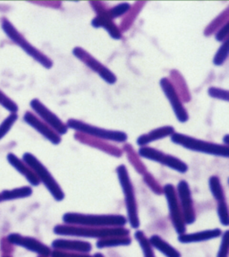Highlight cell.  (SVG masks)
Listing matches in <instances>:
<instances>
[{"instance_id":"cell-14","label":"cell","mask_w":229,"mask_h":257,"mask_svg":"<svg viewBox=\"0 0 229 257\" xmlns=\"http://www.w3.org/2000/svg\"><path fill=\"white\" fill-rule=\"evenodd\" d=\"M175 191H176V195L179 201L180 207L183 213L184 223H193L195 221V211H194L192 193H191L189 184L184 180L180 181Z\"/></svg>"},{"instance_id":"cell-3","label":"cell","mask_w":229,"mask_h":257,"mask_svg":"<svg viewBox=\"0 0 229 257\" xmlns=\"http://www.w3.org/2000/svg\"><path fill=\"white\" fill-rule=\"evenodd\" d=\"M1 28L6 35L15 44L19 46L26 54L30 56L31 58H34L36 62L39 63L41 66L46 69L52 68L53 67L52 59H50L47 55L44 54L41 50H38L37 48H35L34 45H32L8 18L4 17L1 19Z\"/></svg>"},{"instance_id":"cell-8","label":"cell","mask_w":229,"mask_h":257,"mask_svg":"<svg viewBox=\"0 0 229 257\" xmlns=\"http://www.w3.org/2000/svg\"><path fill=\"white\" fill-rule=\"evenodd\" d=\"M138 154L140 157L160 163L161 165L168 167L182 174L188 171L187 164L185 162L181 161L178 158L172 156L170 154H165L161 151L155 149L152 147H149V146L140 147V149L138 151Z\"/></svg>"},{"instance_id":"cell-37","label":"cell","mask_w":229,"mask_h":257,"mask_svg":"<svg viewBox=\"0 0 229 257\" xmlns=\"http://www.w3.org/2000/svg\"><path fill=\"white\" fill-rule=\"evenodd\" d=\"M51 257H93L86 254V253H71V252H65V251H59L54 250L51 252Z\"/></svg>"},{"instance_id":"cell-18","label":"cell","mask_w":229,"mask_h":257,"mask_svg":"<svg viewBox=\"0 0 229 257\" xmlns=\"http://www.w3.org/2000/svg\"><path fill=\"white\" fill-rule=\"evenodd\" d=\"M175 128L172 125H164L158 128L153 129L149 133L143 134L142 136L138 137L136 140V144L140 147L148 146L153 142L158 141L164 139L166 137H171L175 133Z\"/></svg>"},{"instance_id":"cell-43","label":"cell","mask_w":229,"mask_h":257,"mask_svg":"<svg viewBox=\"0 0 229 257\" xmlns=\"http://www.w3.org/2000/svg\"><path fill=\"white\" fill-rule=\"evenodd\" d=\"M39 257H46V256H39Z\"/></svg>"},{"instance_id":"cell-34","label":"cell","mask_w":229,"mask_h":257,"mask_svg":"<svg viewBox=\"0 0 229 257\" xmlns=\"http://www.w3.org/2000/svg\"><path fill=\"white\" fill-rule=\"evenodd\" d=\"M217 214H218V217H219L221 224H222L223 226H228V207H227L226 201L217 203Z\"/></svg>"},{"instance_id":"cell-24","label":"cell","mask_w":229,"mask_h":257,"mask_svg":"<svg viewBox=\"0 0 229 257\" xmlns=\"http://www.w3.org/2000/svg\"><path fill=\"white\" fill-rule=\"evenodd\" d=\"M33 188L31 187H22L14 188V189H7L2 191L1 197L2 201H14V200L24 199L30 197L33 195Z\"/></svg>"},{"instance_id":"cell-42","label":"cell","mask_w":229,"mask_h":257,"mask_svg":"<svg viewBox=\"0 0 229 257\" xmlns=\"http://www.w3.org/2000/svg\"><path fill=\"white\" fill-rule=\"evenodd\" d=\"M2 257H12V256H10V255H3V256Z\"/></svg>"},{"instance_id":"cell-20","label":"cell","mask_w":229,"mask_h":257,"mask_svg":"<svg viewBox=\"0 0 229 257\" xmlns=\"http://www.w3.org/2000/svg\"><path fill=\"white\" fill-rule=\"evenodd\" d=\"M222 235V231L218 228L203 230L200 232L191 233V234H182L178 236V240L183 244L189 243H198L210 240L213 238H217Z\"/></svg>"},{"instance_id":"cell-29","label":"cell","mask_w":229,"mask_h":257,"mask_svg":"<svg viewBox=\"0 0 229 257\" xmlns=\"http://www.w3.org/2000/svg\"><path fill=\"white\" fill-rule=\"evenodd\" d=\"M134 236H135L136 240L139 242V245H140L141 248H142V253H143L144 257H156L154 251H153V247H152V245H150L149 238L146 237L144 233L138 230V231L135 232Z\"/></svg>"},{"instance_id":"cell-19","label":"cell","mask_w":229,"mask_h":257,"mask_svg":"<svg viewBox=\"0 0 229 257\" xmlns=\"http://www.w3.org/2000/svg\"><path fill=\"white\" fill-rule=\"evenodd\" d=\"M7 158H8V162H9V164L20 174L23 175L32 186L38 187L40 185L41 182L39 181L37 176L23 160L19 159L16 154H12V153L8 154Z\"/></svg>"},{"instance_id":"cell-7","label":"cell","mask_w":229,"mask_h":257,"mask_svg":"<svg viewBox=\"0 0 229 257\" xmlns=\"http://www.w3.org/2000/svg\"><path fill=\"white\" fill-rule=\"evenodd\" d=\"M117 174L120 183L121 188L125 196V206L130 225L132 226V228H138L140 226V220L138 215L137 201L133 183L131 181L126 167L125 165L117 167Z\"/></svg>"},{"instance_id":"cell-21","label":"cell","mask_w":229,"mask_h":257,"mask_svg":"<svg viewBox=\"0 0 229 257\" xmlns=\"http://www.w3.org/2000/svg\"><path fill=\"white\" fill-rule=\"evenodd\" d=\"M92 25L94 28H103L109 33V36L114 40H120L122 33L117 25L109 17L104 15H97L92 20Z\"/></svg>"},{"instance_id":"cell-16","label":"cell","mask_w":229,"mask_h":257,"mask_svg":"<svg viewBox=\"0 0 229 257\" xmlns=\"http://www.w3.org/2000/svg\"><path fill=\"white\" fill-rule=\"evenodd\" d=\"M75 140H77L80 143H83V144H85L87 146L98 148V149L105 152L106 154H110V155L116 156V157H120L122 154H123V152L119 148H117V147L112 146V145H109L107 143V141H103V140L97 139L94 137H89V136H86L84 134L75 133Z\"/></svg>"},{"instance_id":"cell-13","label":"cell","mask_w":229,"mask_h":257,"mask_svg":"<svg viewBox=\"0 0 229 257\" xmlns=\"http://www.w3.org/2000/svg\"><path fill=\"white\" fill-rule=\"evenodd\" d=\"M7 241L11 245L21 246L33 253H37L40 256L50 257L52 252L48 245H44L41 241L32 236H23L18 233L9 234Z\"/></svg>"},{"instance_id":"cell-36","label":"cell","mask_w":229,"mask_h":257,"mask_svg":"<svg viewBox=\"0 0 229 257\" xmlns=\"http://www.w3.org/2000/svg\"><path fill=\"white\" fill-rule=\"evenodd\" d=\"M144 180H145V182L147 183L149 187L151 188V190L154 191L155 194H158V195L162 194V187L159 186V184L155 180L154 178L151 175L149 174V173H145L144 174Z\"/></svg>"},{"instance_id":"cell-15","label":"cell","mask_w":229,"mask_h":257,"mask_svg":"<svg viewBox=\"0 0 229 257\" xmlns=\"http://www.w3.org/2000/svg\"><path fill=\"white\" fill-rule=\"evenodd\" d=\"M24 121L26 124H29L38 133L41 134L42 137L46 138L48 141L50 142L54 146H59L62 142V137L59 134L56 133L53 129L49 126L46 123H44L42 119H40L34 113L31 111H26L24 115Z\"/></svg>"},{"instance_id":"cell-9","label":"cell","mask_w":229,"mask_h":257,"mask_svg":"<svg viewBox=\"0 0 229 257\" xmlns=\"http://www.w3.org/2000/svg\"><path fill=\"white\" fill-rule=\"evenodd\" d=\"M73 54L75 58L79 59L80 61L84 63V65L89 67L92 72L96 73L97 75L106 83H109L110 85L117 83V75L82 47H75L73 50Z\"/></svg>"},{"instance_id":"cell-6","label":"cell","mask_w":229,"mask_h":257,"mask_svg":"<svg viewBox=\"0 0 229 257\" xmlns=\"http://www.w3.org/2000/svg\"><path fill=\"white\" fill-rule=\"evenodd\" d=\"M24 162L33 170L35 175L37 176L38 179L40 182H42L48 191L50 192V195L54 197L56 201H62L65 198V193L62 188L59 186L58 181L55 179L54 177L50 173V170L44 166L42 162L38 160L34 154L30 153H25L23 155Z\"/></svg>"},{"instance_id":"cell-2","label":"cell","mask_w":229,"mask_h":257,"mask_svg":"<svg viewBox=\"0 0 229 257\" xmlns=\"http://www.w3.org/2000/svg\"><path fill=\"white\" fill-rule=\"evenodd\" d=\"M170 139L173 144H175L176 146H182L184 149L189 150L192 152L208 154V155L217 156V157H229V147L224 145H218L211 142L200 140L187 135L176 133V132L171 136Z\"/></svg>"},{"instance_id":"cell-41","label":"cell","mask_w":229,"mask_h":257,"mask_svg":"<svg viewBox=\"0 0 229 257\" xmlns=\"http://www.w3.org/2000/svg\"><path fill=\"white\" fill-rule=\"evenodd\" d=\"M1 202H3V201H2V197H1V194H0V203H1Z\"/></svg>"},{"instance_id":"cell-26","label":"cell","mask_w":229,"mask_h":257,"mask_svg":"<svg viewBox=\"0 0 229 257\" xmlns=\"http://www.w3.org/2000/svg\"><path fill=\"white\" fill-rule=\"evenodd\" d=\"M209 189L212 194L214 199L217 201V203L225 201V193L223 187L221 186L220 180L217 176H212L208 180Z\"/></svg>"},{"instance_id":"cell-39","label":"cell","mask_w":229,"mask_h":257,"mask_svg":"<svg viewBox=\"0 0 229 257\" xmlns=\"http://www.w3.org/2000/svg\"><path fill=\"white\" fill-rule=\"evenodd\" d=\"M228 138H229L228 135H225V137H224V138H223V142H224V143H225V145H224V146H228V145H229Z\"/></svg>"},{"instance_id":"cell-23","label":"cell","mask_w":229,"mask_h":257,"mask_svg":"<svg viewBox=\"0 0 229 257\" xmlns=\"http://www.w3.org/2000/svg\"><path fill=\"white\" fill-rule=\"evenodd\" d=\"M150 245L152 247L158 249L159 252L165 254L167 257H181V253L172 245H169L167 241L164 240L158 235H153L150 238H149Z\"/></svg>"},{"instance_id":"cell-27","label":"cell","mask_w":229,"mask_h":257,"mask_svg":"<svg viewBox=\"0 0 229 257\" xmlns=\"http://www.w3.org/2000/svg\"><path fill=\"white\" fill-rule=\"evenodd\" d=\"M228 8L225 9V11L223 13H221L220 15L214 19L208 26H207V28L205 29L204 34L206 36H209L210 34H212L215 31L221 28L223 25L226 24L228 22V14H229Z\"/></svg>"},{"instance_id":"cell-25","label":"cell","mask_w":229,"mask_h":257,"mask_svg":"<svg viewBox=\"0 0 229 257\" xmlns=\"http://www.w3.org/2000/svg\"><path fill=\"white\" fill-rule=\"evenodd\" d=\"M131 238L129 236H113L101 238L97 242L98 248H104V247H113V246H120V245H128L131 244Z\"/></svg>"},{"instance_id":"cell-5","label":"cell","mask_w":229,"mask_h":257,"mask_svg":"<svg viewBox=\"0 0 229 257\" xmlns=\"http://www.w3.org/2000/svg\"><path fill=\"white\" fill-rule=\"evenodd\" d=\"M66 124L68 129H73L76 131V133L84 134L89 137H94L103 141L125 143L128 139L127 134L123 131L99 127L75 118H69Z\"/></svg>"},{"instance_id":"cell-10","label":"cell","mask_w":229,"mask_h":257,"mask_svg":"<svg viewBox=\"0 0 229 257\" xmlns=\"http://www.w3.org/2000/svg\"><path fill=\"white\" fill-rule=\"evenodd\" d=\"M30 106L36 116L53 129L56 133L59 134L60 137L67 135L68 132L67 124L64 123L58 115L51 111L41 100L34 99L31 100Z\"/></svg>"},{"instance_id":"cell-28","label":"cell","mask_w":229,"mask_h":257,"mask_svg":"<svg viewBox=\"0 0 229 257\" xmlns=\"http://www.w3.org/2000/svg\"><path fill=\"white\" fill-rule=\"evenodd\" d=\"M143 4H144V3H142L141 6H138L139 2L135 3L134 6L131 8L129 11L125 14V16H124L125 19L123 20L122 24H121V33L126 31V30L128 29L130 26L132 25V24L133 23V20L135 19V17H137L138 13L141 12Z\"/></svg>"},{"instance_id":"cell-31","label":"cell","mask_w":229,"mask_h":257,"mask_svg":"<svg viewBox=\"0 0 229 257\" xmlns=\"http://www.w3.org/2000/svg\"><path fill=\"white\" fill-rule=\"evenodd\" d=\"M18 119V115L17 114H9V116L2 121L0 124V140H2L9 131L12 129L13 125L17 122Z\"/></svg>"},{"instance_id":"cell-32","label":"cell","mask_w":229,"mask_h":257,"mask_svg":"<svg viewBox=\"0 0 229 257\" xmlns=\"http://www.w3.org/2000/svg\"><path fill=\"white\" fill-rule=\"evenodd\" d=\"M0 105L10 112V114H17L18 111V105L14 100L9 98V96L5 93L4 91L0 90Z\"/></svg>"},{"instance_id":"cell-4","label":"cell","mask_w":229,"mask_h":257,"mask_svg":"<svg viewBox=\"0 0 229 257\" xmlns=\"http://www.w3.org/2000/svg\"><path fill=\"white\" fill-rule=\"evenodd\" d=\"M63 220L67 225L97 228L124 227L127 221L122 215H94L75 212H67L63 216Z\"/></svg>"},{"instance_id":"cell-1","label":"cell","mask_w":229,"mask_h":257,"mask_svg":"<svg viewBox=\"0 0 229 257\" xmlns=\"http://www.w3.org/2000/svg\"><path fill=\"white\" fill-rule=\"evenodd\" d=\"M54 233L60 236H79L91 238H107L113 236H126L130 231L123 227H85L75 225H58L54 228Z\"/></svg>"},{"instance_id":"cell-35","label":"cell","mask_w":229,"mask_h":257,"mask_svg":"<svg viewBox=\"0 0 229 257\" xmlns=\"http://www.w3.org/2000/svg\"><path fill=\"white\" fill-rule=\"evenodd\" d=\"M229 231L226 230L223 236H222V240H221L220 247L218 250L217 257H228L229 252Z\"/></svg>"},{"instance_id":"cell-22","label":"cell","mask_w":229,"mask_h":257,"mask_svg":"<svg viewBox=\"0 0 229 257\" xmlns=\"http://www.w3.org/2000/svg\"><path fill=\"white\" fill-rule=\"evenodd\" d=\"M170 75L172 77L170 82L173 84L176 92L178 93V95L180 96L182 101L189 102L191 100V95H190V92L188 90L187 84L185 83L183 76L181 75L179 72H177L176 70L172 71Z\"/></svg>"},{"instance_id":"cell-30","label":"cell","mask_w":229,"mask_h":257,"mask_svg":"<svg viewBox=\"0 0 229 257\" xmlns=\"http://www.w3.org/2000/svg\"><path fill=\"white\" fill-rule=\"evenodd\" d=\"M229 53V40L227 39L226 41L222 42L219 49L217 50V53L213 58V64L216 67H221L225 64V61L227 60Z\"/></svg>"},{"instance_id":"cell-40","label":"cell","mask_w":229,"mask_h":257,"mask_svg":"<svg viewBox=\"0 0 229 257\" xmlns=\"http://www.w3.org/2000/svg\"><path fill=\"white\" fill-rule=\"evenodd\" d=\"M93 257H105L102 253H96L94 255H93Z\"/></svg>"},{"instance_id":"cell-38","label":"cell","mask_w":229,"mask_h":257,"mask_svg":"<svg viewBox=\"0 0 229 257\" xmlns=\"http://www.w3.org/2000/svg\"><path fill=\"white\" fill-rule=\"evenodd\" d=\"M228 22L223 25L221 28L217 30V34H215V39L218 42H224L227 40L228 37Z\"/></svg>"},{"instance_id":"cell-12","label":"cell","mask_w":229,"mask_h":257,"mask_svg":"<svg viewBox=\"0 0 229 257\" xmlns=\"http://www.w3.org/2000/svg\"><path fill=\"white\" fill-rule=\"evenodd\" d=\"M159 84L162 89L164 95L167 97V100L170 104L171 108L175 113L176 119L179 121L180 123H186L189 120V114H188L187 109L184 108L183 101L181 100L178 93L175 91L170 80L164 77L160 80Z\"/></svg>"},{"instance_id":"cell-11","label":"cell","mask_w":229,"mask_h":257,"mask_svg":"<svg viewBox=\"0 0 229 257\" xmlns=\"http://www.w3.org/2000/svg\"><path fill=\"white\" fill-rule=\"evenodd\" d=\"M163 194L167 198V205L170 212V218L175 231L182 235L185 231V223L183 220V213L180 207L179 201L176 195V191L173 185L167 184L163 187Z\"/></svg>"},{"instance_id":"cell-17","label":"cell","mask_w":229,"mask_h":257,"mask_svg":"<svg viewBox=\"0 0 229 257\" xmlns=\"http://www.w3.org/2000/svg\"><path fill=\"white\" fill-rule=\"evenodd\" d=\"M55 250L71 252V253H88L92 250V245L86 241L56 239L52 242Z\"/></svg>"},{"instance_id":"cell-33","label":"cell","mask_w":229,"mask_h":257,"mask_svg":"<svg viewBox=\"0 0 229 257\" xmlns=\"http://www.w3.org/2000/svg\"><path fill=\"white\" fill-rule=\"evenodd\" d=\"M208 94L209 97L216 100H225L226 102L229 101V91L221 88H208Z\"/></svg>"}]
</instances>
